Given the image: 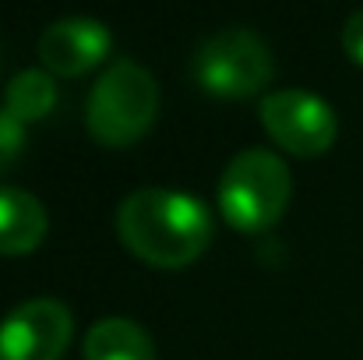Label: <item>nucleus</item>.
<instances>
[{
    "mask_svg": "<svg viewBox=\"0 0 363 360\" xmlns=\"http://www.w3.org/2000/svg\"><path fill=\"white\" fill-rule=\"evenodd\" d=\"M117 237L138 261L184 268L212 244V212L191 191L141 187L130 191L117 209Z\"/></svg>",
    "mask_w": 363,
    "mask_h": 360,
    "instance_id": "1",
    "label": "nucleus"
},
{
    "mask_svg": "<svg viewBox=\"0 0 363 360\" xmlns=\"http://www.w3.org/2000/svg\"><path fill=\"white\" fill-rule=\"evenodd\" d=\"M293 198V177L286 163L268 148H247L230 159L219 177V212L240 234L272 230Z\"/></svg>",
    "mask_w": 363,
    "mask_h": 360,
    "instance_id": "2",
    "label": "nucleus"
},
{
    "mask_svg": "<svg viewBox=\"0 0 363 360\" xmlns=\"http://www.w3.org/2000/svg\"><path fill=\"white\" fill-rule=\"evenodd\" d=\"M155 114H159L155 78L134 60H117L96 82L89 96L85 124L99 145L127 148L148 134V127L155 124Z\"/></svg>",
    "mask_w": 363,
    "mask_h": 360,
    "instance_id": "3",
    "label": "nucleus"
},
{
    "mask_svg": "<svg viewBox=\"0 0 363 360\" xmlns=\"http://www.w3.org/2000/svg\"><path fill=\"white\" fill-rule=\"evenodd\" d=\"M194 85L216 99H250L257 96L272 75V50L250 28H223L208 36L191 60Z\"/></svg>",
    "mask_w": 363,
    "mask_h": 360,
    "instance_id": "4",
    "label": "nucleus"
},
{
    "mask_svg": "<svg viewBox=\"0 0 363 360\" xmlns=\"http://www.w3.org/2000/svg\"><path fill=\"white\" fill-rule=\"evenodd\" d=\"M257 117H261V127L268 131V138L279 148H286L289 156H300V159L325 156L335 145V134H339L335 110L321 96L303 92V89L268 92L261 99Z\"/></svg>",
    "mask_w": 363,
    "mask_h": 360,
    "instance_id": "5",
    "label": "nucleus"
},
{
    "mask_svg": "<svg viewBox=\"0 0 363 360\" xmlns=\"http://www.w3.org/2000/svg\"><path fill=\"white\" fill-rule=\"evenodd\" d=\"M74 336L64 300L32 297L0 318V360H60Z\"/></svg>",
    "mask_w": 363,
    "mask_h": 360,
    "instance_id": "6",
    "label": "nucleus"
},
{
    "mask_svg": "<svg viewBox=\"0 0 363 360\" xmlns=\"http://www.w3.org/2000/svg\"><path fill=\"white\" fill-rule=\"evenodd\" d=\"M113 50V36L96 18H60L39 36V60L50 75L78 78L99 67Z\"/></svg>",
    "mask_w": 363,
    "mask_h": 360,
    "instance_id": "7",
    "label": "nucleus"
},
{
    "mask_svg": "<svg viewBox=\"0 0 363 360\" xmlns=\"http://www.w3.org/2000/svg\"><path fill=\"white\" fill-rule=\"evenodd\" d=\"M50 230L43 202L21 187H0V254L25 258L32 254Z\"/></svg>",
    "mask_w": 363,
    "mask_h": 360,
    "instance_id": "8",
    "label": "nucleus"
},
{
    "mask_svg": "<svg viewBox=\"0 0 363 360\" xmlns=\"http://www.w3.org/2000/svg\"><path fill=\"white\" fill-rule=\"evenodd\" d=\"M85 360H155L152 336L130 318H103L82 343Z\"/></svg>",
    "mask_w": 363,
    "mask_h": 360,
    "instance_id": "9",
    "label": "nucleus"
},
{
    "mask_svg": "<svg viewBox=\"0 0 363 360\" xmlns=\"http://www.w3.org/2000/svg\"><path fill=\"white\" fill-rule=\"evenodd\" d=\"M57 107V82L50 71H18L11 82H7V92H4V110L21 124H35V120H46Z\"/></svg>",
    "mask_w": 363,
    "mask_h": 360,
    "instance_id": "10",
    "label": "nucleus"
},
{
    "mask_svg": "<svg viewBox=\"0 0 363 360\" xmlns=\"http://www.w3.org/2000/svg\"><path fill=\"white\" fill-rule=\"evenodd\" d=\"M25 152V124L0 110V173H7Z\"/></svg>",
    "mask_w": 363,
    "mask_h": 360,
    "instance_id": "11",
    "label": "nucleus"
},
{
    "mask_svg": "<svg viewBox=\"0 0 363 360\" xmlns=\"http://www.w3.org/2000/svg\"><path fill=\"white\" fill-rule=\"evenodd\" d=\"M342 50L350 53L353 64H360L363 67V7L346 18V28H342Z\"/></svg>",
    "mask_w": 363,
    "mask_h": 360,
    "instance_id": "12",
    "label": "nucleus"
}]
</instances>
